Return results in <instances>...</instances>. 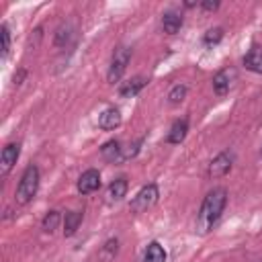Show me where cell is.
<instances>
[{"label":"cell","instance_id":"obj_1","mask_svg":"<svg viewBox=\"0 0 262 262\" xmlns=\"http://www.w3.org/2000/svg\"><path fill=\"white\" fill-rule=\"evenodd\" d=\"M225 205H227V190L223 186H217V188L209 190L207 196L203 199L199 215H196V229L201 233H207L219 221Z\"/></svg>","mask_w":262,"mask_h":262},{"label":"cell","instance_id":"obj_2","mask_svg":"<svg viewBox=\"0 0 262 262\" xmlns=\"http://www.w3.org/2000/svg\"><path fill=\"white\" fill-rule=\"evenodd\" d=\"M37 188H39V168L35 164H29L16 186V203L20 205L31 203L33 196L37 194Z\"/></svg>","mask_w":262,"mask_h":262},{"label":"cell","instance_id":"obj_3","mask_svg":"<svg viewBox=\"0 0 262 262\" xmlns=\"http://www.w3.org/2000/svg\"><path fill=\"white\" fill-rule=\"evenodd\" d=\"M129 59H131V49H129L127 45H121V47L115 49V53H113V57H111L108 72H106V80H108L111 84H115V82L121 80V76L125 74V70H127V66H129Z\"/></svg>","mask_w":262,"mask_h":262},{"label":"cell","instance_id":"obj_4","mask_svg":"<svg viewBox=\"0 0 262 262\" xmlns=\"http://www.w3.org/2000/svg\"><path fill=\"white\" fill-rule=\"evenodd\" d=\"M158 196H160L158 186H156L154 182H149V184L141 186V190L133 196V201H131V205H129V209H131L133 213H145L147 209H151V207L158 203Z\"/></svg>","mask_w":262,"mask_h":262},{"label":"cell","instance_id":"obj_5","mask_svg":"<svg viewBox=\"0 0 262 262\" xmlns=\"http://www.w3.org/2000/svg\"><path fill=\"white\" fill-rule=\"evenodd\" d=\"M233 154L231 151H221V154H217L213 160H211V164H209V176L211 178H221V176H225L229 170H231V166H233Z\"/></svg>","mask_w":262,"mask_h":262},{"label":"cell","instance_id":"obj_6","mask_svg":"<svg viewBox=\"0 0 262 262\" xmlns=\"http://www.w3.org/2000/svg\"><path fill=\"white\" fill-rule=\"evenodd\" d=\"M18 156H20V143H8V145H4L2 156H0V172H2V176H6L14 168Z\"/></svg>","mask_w":262,"mask_h":262},{"label":"cell","instance_id":"obj_7","mask_svg":"<svg viewBox=\"0 0 262 262\" xmlns=\"http://www.w3.org/2000/svg\"><path fill=\"white\" fill-rule=\"evenodd\" d=\"M98 188H100V174H98V170L90 168V170L82 172V176L78 178V192L90 194V192H94Z\"/></svg>","mask_w":262,"mask_h":262},{"label":"cell","instance_id":"obj_8","mask_svg":"<svg viewBox=\"0 0 262 262\" xmlns=\"http://www.w3.org/2000/svg\"><path fill=\"white\" fill-rule=\"evenodd\" d=\"M147 78L145 76H133L131 80H127V82H123L121 84V88H119V96L121 98H133V96H137L145 86H147Z\"/></svg>","mask_w":262,"mask_h":262},{"label":"cell","instance_id":"obj_9","mask_svg":"<svg viewBox=\"0 0 262 262\" xmlns=\"http://www.w3.org/2000/svg\"><path fill=\"white\" fill-rule=\"evenodd\" d=\"M186 133H188V119H186V117L176 119V121L172 123L170 131H168V135H166V141L172 143V145H178V143L184 141Z\"/></svg>","mask_w":262,"mask_h":262},{"label":"cell","instance_id":"obj_10","mask_svg":"<svg viewBox=\"0 0 262 262\" xmlns=\"http://www.w3.org/2000/svg\"><path fill=\"white\" fill-rule=\"evenodd\" d=\"M242 63L246 66V70H250L254 74H262V45H252L248 49V53L244 55Z\"/></svg>","mask_w":262,"mask_h":262},{"label":"cell","instance_id":"obj_11","mask_svg":"<svg viewBox=\"0 0 262 262\" xmlns=\"http://www.w3.org/2000/svg\"><path fill=\"white\" fill-rule=\"evenodd\" d=\"M119 125H121V111H119V108L111 106V108H106V111L100 113V117H98V127H100V129L113 131V129H117Z\"/></svg>","mask_w":262,"mask_h":262},{"label":"cell","instance_id":"obj_12","mask_svg":"<svg viewBox=\"0 0 262 262\" xmlns=\"http://www.w3.org/2000/svg\"><path fill=\"white\" fill-rule=\"evenodd\" d=\"M180 27H182V14L180 12H176V10L164 12V16H162V29H164V33L174 35V33L180 31Z\"/></svg>","mask_w":262,"mask_h":262},{"label":"cell","instance_id":"obj_13","mask_svg":"<svg viewBox=\"0 0 262 262\" xmlns=\"http://www.w3.org/2000/svg\"><path fill=\"white\" fill-rule=\"evenodd\" d=\"M100 156L106 160V162H121L123 160V147L117 139H108L106 143H102L100 147Z\"/></svg>","mask_w":262,"mask_h":262},{"label":"cell","instance_id":"obj_14","mask_svg":"<svg viewBox=\"0 0 262 262\" xmlns=\"http://www.w3.org/2000/svg\"><path fill=\"white\" fill-rule=\"evenodd\" d=\"M127 188H129V184H127V178H125V176L115 178V180L108 184V199H111V201H121V199L127 194Z\"/></svg>","mask_w":262,"mask_h":262},{"label":"cell","instance_id":"obj_15","mask_svg":"<svg viewBox=\"0 0 262 262\" xmlns=\"http://www.w3.org/2000/svg\"><path fill=\"white\" fill-rule=\"evenodd\" d=\"M80 223H82V211H70V213H66V217H63V235L66 237L74 235L76 229L80 227Z\"/></svg>","mask_w":262,"mask_h":262},{"label":"cell","instance_id":"obj_16","mask_svg":"<svg viewBox=\"0 0 262 262\" xmlns=\"http://www.w3.org/2000/svg\"><path fill=\"white\" fill-rule=\"evenodd\" d=\"M143 262H166V250L158 242H149L145 256H143Z\"/></svg>","mask_w":262,"mask_h":262},{"label":"cell","instance_id":"obj_17","mask_svg":"<svg viewBox=\"0 0 262 262\" xmlns=\"http://www.w3.org/2000/svg\"><path fill=\"white\" fill-rule=\"evenodd\" d=\"M229 72L227 70H219L215 76H213V90H215V94H219V96H223L227 90H229Z\"/></svg>","mask_w":262,"mask_h":262},{"label":"cell","instance_id":"obj_18","mask_svg":"<svg viewBox=\"0 0 262 262\" xmlns=\"http://www.w3.org/2000/svg\"><path fill=\"white\" fill-rule=\"evenodd\" d=\"M59 221H61V215H59V211H49V213L43 217V223H41V227H43V231L51 233V231H55V229H57Z\"/></svg>","mask_w":262,"mask_h":262},{"label":"cell","instance_id":"obj_19","mask_svg":"<svg viewBox=\"0 0 262 262\" xmlns=\"http://www.w3.org/2000/svg\"><path fill=\"white\" fill-rule=\"evenodd\" d=\"M221 39H223V29H221V27H213V29H209V31L203 35V43H205L207 47L217 45Z\"/></svg>","mask_w":262,"mask_h":262},{"label":"cell","instance_id":"obj_20","mask_svg":"<svg viewBox=\"0 0 262 262\" xmlns=\"http://www.w3.org/2000/svg\"><path fill=\"white\" fill-rule=\"evenodd\" d=\"M186 86L184 84H176V86H172L170 88V92H168V102L170 104H178V102H182L184 98H186Z\"/></svg>","mask_w":262,"mask_h":262},{"label":"cell","instance_id":"obj_21","mask_svg":"<svg viewBox=\"0 0 262 262\" xmlns=\"http://www.w3.org/2000/svg\"><path fill=\"white\" fill-rule=\"evenodd\" d=\"M70 39H72V29H70L68 25L59 27L57 33H55V45H57V47H63V45L70 43Z\"/></svg>","mask_w":262,"mask_h":262},{"label":"cell","instance_id":"obj_22","mask_svg":"<svg viewBox=\"0 0 262 262\" xmlns=\"http://www.w3.org/2000/svg\"><path fill=\"white\" fill-rule=\"evenodd\" d=\"M0 41H2L0 53H2V57H6L8 51H10V31H8V25H2L0 27Z\"/></svg>","mask_w":262,"mask_h":262},{"label":"cell","instance_id":"obj_23","mask_svg":"<svg viewBox=\"0 0 262 262\" xmlns=\"http://www.w3.org/2000/svg\"><path fill=\"white\" fill-rule=\"evenodd\" d=\"M117 250H119V239H117V237H113V239H108V242L102 246L100 256H102L104 260H111V258L117 254Z\"/></svg>","mask_w":262,"mask_h":262},{"label":"cell","instance_id":"obj_24","mask_svg":"<svg viewBox=\"0 0 262 262\" xmlns=\"http://www.w3.org/2000/svg\"><path fill=\"white\" fill-rule=\"evenodd\" d=\"M201 8H203V10H217V8H219V2L205 0V2H201Z\"/></svg>","mask_w":262,"mask_h":262},{"label":"cell","instance_id":"obj_25","mask_svg":"<svg viewBox=\"0 0 262 262\" xmlns=\"http://www.w3.org/2000/svg\"><path fill=\"white\" fill-rule=\"evenodd\" d=\"M25 76H27V72L25 70H18V74H14V86H20V82H23Z\"/></svg>","mask_w":262,"mask_h":262},{"label":"cell","instance_id":"obj_26","mask_svg":"<svg viewBox=\"0 0 262 262\" xmlns=\"http://www.w3.org/2000/svg\"><path fill=\"white\" fill-rule=\"evenodd\" d=\"M260 154H262V149H260Z\"/></svg>","mask_w":262,"mask_h":262}]
</instances>
